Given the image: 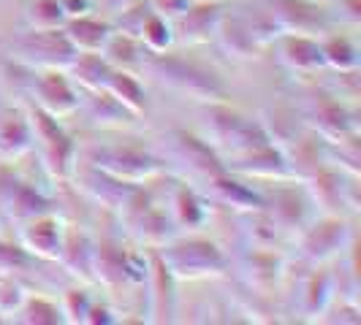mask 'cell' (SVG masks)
Wrapping results in <instances>:
<instances>
[{"label":"cell","instance_id":"obj_1","mask_svg":"<svg viewBox=\"0 0 361 325\" xmlns=\"http://www.w3.org/2000/svg\"><path fill=\"white\" fill-rule=\"evenodd\" d=\"M145 68L155 73V79L161 84L182 92V95H190V98L207 101V103H223L226 101V84L217 79L215 71L201 68L199 63L158 52L147 57Z\"/></svg>","mask_w":361,"mask_h":325},{"label":"cell","instance_id":"obj_2","mask_svg":"<svg viewBox=\"0 0 361 325\" xmlns=\"http://www.w3.org/2000/svg\"><path fill=\"white\" fill-rule=\"evenodd\" d=\"M76 49L60 30H30L11 44V57L30 71H68Z\"/></svg>","mask_w":361,"mask_h":325},{"label":"cell","instance_id":"obj_3","mask_svg":"<svg viewBox=\"0 0 361 325\" xmlns=\"http://www.w3.org/2000/svg\"><path fill=\"white\" fill-rule=\"evenodd\" d=\"M161 263L177 279L215 276V274H223V269H226L223 253L212 241H204V238H188V241L163 244Z\"/></svg>","mask_w":361,"mask_h":325},{"label":"cell","instance_id":"obj_4","mask_svg":"<svg viewBox=\"0 0 361 325\" xmlns=\"http://www.w3.org/2000/svg\"><path fill=\"white\" fill-rule=\"evenodd\" d=\"M209 136H212V149L231 152V158H239L250 149L269 144V133L253 120H245L223 103H212L209 108Z\"/></svg>","mask_w":361,"mask_h":325},{"label":"cell","instance_id":"obj_5","mask_svg":"<svg viewBox=\"0 0 361 325\" xmlns=\"http://www.w3.org/2000/svg\"><path fill=\"white\" fill-rule=\"evenodd\" d=\"M90 165L104 171L114 179L123 181H145L158 177L163 171V162L152 158L149 152H139L130 146H106V149H92L90 152Z\"/></svg>","mask_w":361,"mask_h":325},{"label":"cell","instance_id":"obj_6","mask_svg":"<svg viewBox=\"0 0 361 325\" xmlns=\"http://www.w3.org/2000/svg\"><path fill=\"white\" fill-rule=\"evenodd\" d=\"M27 122H30V133L41 141L47 168L54 177H68L73 168V141L68 139V133L57 125V117L33 106Z\"/></svg>","mask_w":361,"mask_h":325},{"label":"cell","instance_id":"obj_7","mask_svg":"<svg viewBox=\"0 0 361 325\" xmlns=\"http://www.w3.org/2000/svg\"><path fill=\"white\" fill-rule=\"evenodd\" d=\"M33 98L38 108H44L52 117H66L73 114L82 98L76 95L71 82L63 76V71H36L33 76Z\"/></svg>","mask_w":361,"mask_h":325},{"label":"cell","instance_id":"obj_8","mask_svg":"<svg viewBox=\"0 0 361 325\" xmlns=\"http://www.w3.org/2000/svg\"><path fill=\"white\" fill-rule=\"evenodd\" d=\"M310 120H315V127L321 130V136L329 139L331 144H337V141H345V139H350L356 130H353V120L348 117V111L340 101H334L331 95H324V92H318V95H312L310 98V108H307Z\"/></svg>","mask_w":361,"mask_h":325},{"label":"cell","instance_id":"obj_9","mask_svg":"<svg viewBox=\"0 0 361 325\" xmlns=\"http://www.w3.org/2000/svg\"><path fill=\"white\" fill-rule=\"evenodd\" d=\"M234 168L247 177H261V179H290L293 177L288 158L280 149H274L271 141L234 158Z\"/></svg>","mask_w":361,"mask_h":325},{"label":"cell","instance_id":"obj_10","mask_svg":"<svg viewBox=\"0 0 361 325\" xmlns=\"http://www.w3.org/2000/svg\"><path fill=\"white\" fill-rule=\"evenodd\" d=\"M280 36H283L280 38V60L293 73L310 76L326 65L318 41L302 36V33H280Z\"/></svg>","mask_w":361,"mask_h":325},{"label":"cell","instance_id":"obj_11","mask_svg":"<svg viewBox=\"0 0 361 325\" xmlns=\"http://www.w3.org/2000/svg\"><path fill=\"white\" fill-rule=\"evenodd\" d=\"M174 136V149H177V155H180L182 160L188 162L196 174L201 177H207V179H215L220 174H226V168H223V162L217 160L215 149L209 146V141H201L196 136H190V133H171Z\"/></svg>","mask_w":361,"mask_h":325},{"label":"cell","instance_id":"obj_12","mask_svg":"<svg viewBox=\"0 0 361 325\" xmlns=\"http://www.w3.org/2000/svg\"><path fill=\"white\" fill-rule=\"evenodd\" d=\"M22 244L25 250L36 253L38 257H49L57 260L60 257V247H63V231H60V222L52 217H30L27 228L22 231Z\"/></svg>","mask_w":361,"mask_h":325},{"label":"cell","instance_id":"obj_13","mask_svg":"<svg viewBox=\"0 0 361 325\" xmlns=\"http://www.w3.org/2000/svg\"><path fill=\"white\" fill-rule=\"evenodd\" d=\"M33 133L25 114L14 108H0V158H19L30 149Z\"/></svg>","mask_w":361,"mask_h":325},{"label":"cell","instance_id":"obj_14","mask_svg":"<svg viewBox=\"0 0 361 325\" xmlns=\"http://www.w3.org/2000/svg\"><path fill=\"white\" fill-rule=\"evenodd\" d=\"M104 60H106L111 68H117V71H133V68H145L147 52L145 46H142V41L133 36H126V33H111L109 41L104 44Z\"/></svg>","mask_w":361,"mask_h":325},{"label":"cell","instance_id":"obj_15","mask_svg":"<svg viewBox=\"0 0 361 325\" xmlns=\"http://www.w3.org/2000/svg\"><path fill=\"white\" fill-rule=\"evenodd\" d=\"M63 33L71 41V46L76 52H101L104 44L109 41V36H111L109 25H104L101 19L87 17V14L68 19L63 25Z\"/></svg>","mask_w":361,"mask_h":325},{"label":"cell","instance_id":"obj_16","mask_svg":"<svg viewBox=\"0 0 361 325\" xmlns=\"http://www.w3.org/2000/svg\"><path fill=\"white\" fill-rule=\"evenodd\" d=\"M271 22L283 33H310L321 25L318 14L302 0H271Z\"/></svg>","mask_w":361,"mask_h":325},{"label":"cell","instance_id":"obj_17","mask_svg":"<svg viewBox=\"0 0 361 325\" xmlns=\"http://www.w3.org/2000/svg\"><path fill=\"white\" fill-rule=\"evenodd\" d=\"M343 236L345 225L340 219H324L318 225H312L305 236L302 250L310 260H326L329 255H334L337 250H343Z\"/></svg>","mask_w":361,"mask_h":325},{"label":"cell","instance_id":"obj_18","mask_svg":"<svg viewBox=\"0 0 361 325\" xmlns=\"http://www.w3.org/2000/svg\"><path fill=\"white\" fill-rule=\"evenodd\" d=\"M87 117L92 120V125L120 127V125H130L136 114L130 108L123 106L111 92L92 90L90 98H87Z\"/></svg>","mask_w":361,"mask_h":325},{"label":"cell","instance_id":"obj_19","mask_svg":"<svg viewBox=\"0 0 361 325\" xmlns=\"http://www.w3.org/2000/svg\"><path fill=\"white\" fill-rule=\"evenodd\" d=\"M68 71H71V76L85 87V90L92 92V90H104V87H106L109 73L114 71V68L104 60L101 52H79L73 57Z\"/></svg>","mask_w":361,"mask_h":325},{"label":"cell","instance_id":"obj_20","mask_svg":"<svg viewBox=\"0 0 361 325\" xmlns=\"http://www.w3.org/2000/svg\"><path fill=\"white\" fill-rule=\"evenodd\" d=\"M60 260L71 269V274H82L85 279H92V244L90 238L82 234L71 231L63 236V247H60Z\"/></svg>","mask_w":361,"mask_h":325},{"label":"cell","instance_id":"obj_21","mask_svg":"<svg viewBox=\"0 0 361 325\" xmlns=\"http://www.w3.org/2000/svg\"><path fill=\"white\" fill-rule=\"evenodd\" d=\"M217 22H220L217 6H196V8H188V14L182 17V38L190 41V44L209 41V36H215Z\"/></svg>","mask_w":361,"mask_h":325},{"label":"cell","instance_id":"obj_22","mask_svg":"<svg viewBox=\"0 0 361 325\" xmlns=\"http://www.w3.org/2000/svg\"><path fill=\"white\" fill-rule=\"evenodd\" d=\"M106 92H111L120 103L126 108H130L133 114H139V111H145V90H142V84L133 79V73L130 71H114L109 73V82L106 87H104Z\"/></svg>","mask_w":361,"mask_h":325},{"label":"cell","instance_id":"obj_23","mask_svg":"<svg viewBox=\"0 0 361 325\" xmlns=\"http://www.w3.org/2000/svg\"><path fill=\"white\" fill-rule=\"evenodd\" d=\"M209 181H212V187H215L217 198L231 203L236 209H264V198H261L258 193H253L247 184L228 179L226 174H220V177H215V179H209Z\"/></svg>","mask_w":361,"mask_h":325},{"label":"cell","instance_id":"obj_24","mask_svg":"<svg viewBox=\"0 0 361 325\" xmlns=\"http://www.w3.org/2000/svg\"><path fill=\"white\" fill-rule=\"evenodd\" d=\"M25 19L30 30H60L66 25V11L60 0H30L25 6Z\"/></svg>","mask_w":361,"mask_h":325},{"label":"cell","instance_id":"obj_25","mask_svg":"<svg viewBox=\"0 0 361 325\" xmlns=\"http://www.w3.org/2000/svg\"><path fill=\"white\" fill-rule=\"evenodd\" d=\"M321 54H324V63L329 68L340 73H350L359 68V52L356 46L343 36H334L321 44Z\"/></svg>","mask_w":361,"mask_h":325},{"label":"cell","instance_id":"obj_26","mask_svg":"<svg viewBox=\"0 0 361 325\" xmlns=\"http://www.w3.org/2000/svg\"><path fill=\"white\" fill-rule=\"evenodd\" d=\"M139 41H142V46H145L149 54L166 52V46L171 44V30H169L166 19L152 11V17L147 19L142 33H139Z\"/></svg>","mask_w":361,"mask_h":325},{"label":"cell","instance_id":"obj_27","mask_svg":"<svg viewBox=\"0 0 361 325\" xmlns=\"http://www.w3.org/2000/svg\"><path fill=\"white\" fill-rule=\"evenodd\" d=\"M174 212H177V219L185 225H201V219H204L201 200L196 198V193H190L185 187H180L177 196H174Z\"/></svg>","mask_w":361,"mask_h":325},{"label":"cell","instance_id":"obj_28","mask_svg":"<svg viewBox=\"0 0 361 325\" xmlns=\"http://www.w3.org/2000/svg\"><path fill=\"white\" fill-rule=\"evenodd\" d=\"M19 314H25L22 320L25 323H60L63 317V309H57L54 304L44 301V298H30L19 307Z\"/></svg>","mask_w":361,"mask_h":325},{"label":"cell","instance_id":"obj_29","mask_svg":"<svg viewBox=\"0 0 361 325\" xmlns=\"http://www.w3.org/2000/svg\"><path fill=\"white\" fill-rule=\"evenodd\" d=\"M25 266H27L25 247L0 241V276H8V274H14L17 269H25Z\"/></svg>","mask_w":361,"mask_h":325},{"label":"cell","instance_id":"obj_30","mask_svg":"<svg viewBox=\"0 0 361 325\" xmlns=\"http://www.w3.org/2000/svg\"><path fill=\"white\" fill-rule=\"evenodd\" d=\"M22 304H25L22 288H19V285H14V279L0 276V314L19 312V307H22Z\"/></svg>","mask_w":361,"mask_h":325},{"label":"cell","instance_id":"obj_31","mask_svg":"<svg viewBox=\"0 0 361 325\" xmlns=\"http://www.w3.org/2000/svg\"><path fill=\"white\" fill-rule=\"evenodd\" d=\"M326 298H329V282H326V276H312L307 285V295H305V301H307V312H321L326 304Z\"/></svg>","mask_w":361,"mask_h":325},{"label":"cell","instance_id":"obj_32","mask_svg":"<svg viewBox=\"0 0 361 325\" xmlns=\"http://www.w3.org/2000/svg\"><path fill=\"white\" fill-rule=\"evenodd\" d=\"M111 11H117V14H123L126 8H130L133 3H139V0H104Z\"/></svg>","mask_w":361,"mask_h":325},{"label":"cell","instance_id":"obj_33","mask_svg":"<svg viewBox=\"0 0 361 325\" xmlns=\"http://www.w3.org/2000/svg\"><path fill=\"white\" fill-rule=\"evenodd\" d=\"M87 3H90V0H87Z\"/></svg>","mask_w":361,"mask_h":325}]
</instances>
